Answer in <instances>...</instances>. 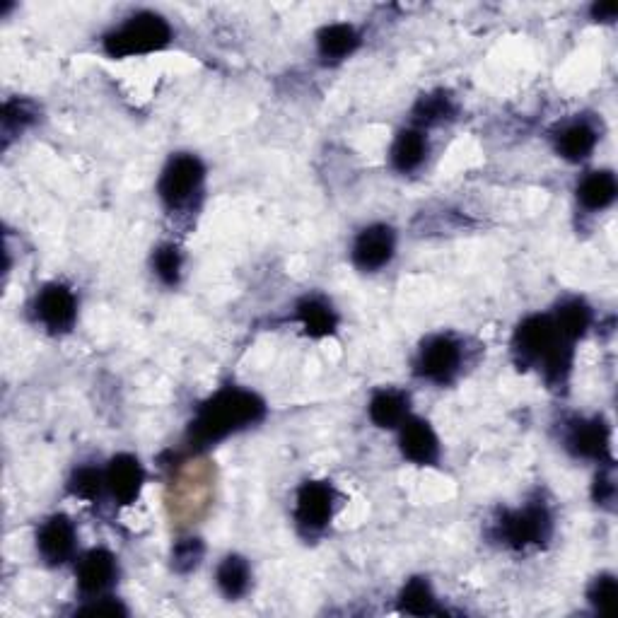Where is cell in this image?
I'll return each mask as SVG.
<instances>
[{
	"mask_svg": "<svg viewBox=\"0 0 618 618\" xmlns=\"http://www.w3.org/2000/svg\"><path fill=\"white\" fill-rule=\"evenodd\" d=\"M512 348L522 365H541L548 382H563L573 363V341L558 331L553 317L544 314H534L517 326Z\"/></svg>",
	"mask_w": 618,
	"mask_h": 618,
	"instance_id": "obj_2",
	"label": "cell"
},
{
	"mask_svg": "<svg viewBox=\"0 0 618 618\" xmlns=\"http://www.w3.org/2000/svg\"><path fill=\"white\" fill-rule=\"evenodd\" d=\"M618 13V5L616 3H594L592 5V17L594 20H602V22H614Z\"/></svg>",
	"mask_w": 618,
	"mask_h": 618,
	"instance_id": "obj_32",
	"label": "cell"
},
{
	"mask_svg": "<svg viewBox=\"0 0 618 618\" xmlns=\"http://www.w3.org/2000/svg\"><path fill=\"white\" fill-rule=\"evenodd\" d=\"M78 614L87 616H126V606L116 599H97V602L83 606Z\"/></svg>",
	"mask_w": 618,
	"mask_h": 618,
	"instance_id": "obj_30",
	"label": "cell"
},
{
	"mask_svg": "<svg viewBox=\"0 0 618 618\" xmlns=\"http://www.w3.org/2000/svg\"><path fill=\"white\" fill-rule=\"evenodd\" d=\"M104 483H107V478H102L95 466H83V469H78L73 474L71 483H68V491H71L75 498L95 503V500H99V495H102Z\"/></svg>",
	"mask_w": 618,
	"mask_h": 618,
	"instance_id": "obj_24",
	"label": "cell"
},
{
	"mask_svg": "<svg viewBox=\"0 0 618 618\" xmlns=\"http://www.w3.org/2000/svg\"><path fill=\"white\" fill-rule=\"evenodd\" d=\"M553 322H556L558 331L568 338V341H577L580 336H585V331L592 324V309L585 305L582 300H568L553 314Z\"/></svg>",
	"mask_w": 618,
	"mask_h": 618,
	"instance_id": "obj_21",
	"label": "cell"
},
{
	"mask_svg": "<svg viewBox=\"0 0 618 618\" xmlns=\"http://www.w3.org/2000/svg\"><path fill=\"white\" fill-rule=\"evenodd\" d=\"M266 406L259 396L247 389L227 387L198 408L189 428V445L194 450H206L215 442L225 440L237 430L249 428L264 418Z\"/></svg>",
	"mask_w": 618,
	"mask_h": 618,
	"instance_id": "obj_1",
	"label": "cell"
},
{
	"mask_svg": "<svg viewBox=\"0 0 618 618\" xmlns=\"http://www.w3.org/2000/svg\"><path fill=\"white\" fill-rule=\"evenodd\" d=\"M153 268L165 285H177L179 276H182V254H179L177 247L172 244H165L160 247L153 256Z\"/></svg>",
	"mask_w": 618,
	"mask_h": 618,
	"instance_id": "obj_25",
	"label": "cell"
},
{
	"mask_svg": "<svg viewBox=\"0 0 618 618\" xmlns=\"http://www.w3.org/2000/svg\"><path fill=\"white\" fill-rule=\"evenodd\" d=\"M597 131L587 121H573L563 128L556 136V150L561 153L565 160L580 162L587 160L592 155L594 145H597Z\"/></svg>",
	"mask_w": 618,
	"mask_h": 618,
	"instance_id": "obj_15",
	"label": "cell"
},
{
	"mask_svg": "<svg viewBox=\"0 0 618 618\" xmlns=\"http://www.w3.org/2000/svg\"><path fill=\"white\" fill-rule=\"evenodd\" d=\"M116 580V558L104 548H92L78 563V585L87 597H99Z\"/></svg>",
	"mask_w": 618,
	"mask_h": 618,
	"instance_id": "obj_12",
	"label": "cell"
},
{
	"mask_svg": "<svg viewBox=\"0 0 618 618\" xmlns=\"http://www.w3.org/2000/svg\"><path fill=\"white\" fill-rule=\"evenodd\" d=\"M401 452L413 464H433L440 454V445H437V435L430 428V423L421 421V418H406L401 423Z\"/></svg>",
	"mask_w": 618,
	"mask_h": 618,
	"instance_id": "obj_14",
	"label": "cell"
},
{
	"mask_svg": "<svg viewBox=\"0 0 618 618\" xmlns=\"http://www.w3.org/2000/svg\"><path fill=\"white\" fill-rule=\"evenodd\" d=\"M319 54L326 61H341L360 46V34L351 25H329L317 34Z\"/></svg>",
	"mask_w": 618,
	"mask_h": 618,
	"instance_id": "obj_18",
	"label": "cell"
},
{
	"mask_svg": "<svg viewBox=\"0 0 618 618\" xmlns=\"http://www.w3.org/2000/svg\"><path fill=\"white\" fill-rule=\"evenodd\" d=\"M565 442H568V450L575 457L594 459V462H611V433L604 418L573 423Z\"/></svg>",
	"mask_w": 618,
	"mask_h": 618,
	"instance_id": "obj_8",
	"label": "cell"
},
{
	"mask_svg": "<svg viewBox=\"0 0 618 618\" xmlns=\"http://www.w3.org/2000/svg\"><path fill=\"white\" fill-rule=\"evenodd\" d=\"M408 416V396L396 389H382L372 396L370 418L377 428H396Z\"/></svg>",
	"mask_w": 618,
	"mask_h": 618,
	"instance_id": "obj_16",
	"label": "cell"
},
{
	"mask_svg": "<svg viewBox=\"0 0 618 618\" xmlns=\"http://www.w3.org/2000/svg\"><path fill=\"white\" fill-rule=\"evenodd\" d=\"M34 109L29 102H22V99H13V102H8L3 107V131L5 136H10V133L20 131V128H25L27 124H32L34 121Z\"/></svg>",
	"mask_w": 618,
	"mask_h": 618,
	"instance_id": "obj_28",
	"label": "cell"
},
{
	"mask_svg": "<svg viewBox=\"0 0 618 618\" xmlns=\"http://www.w3.org/2000/svg\"><path fill=\"white\" fill-rule=\"evenodd\" d=\"M75 314H78V305H75V295L66 285L51 283L39 293L37 297V317L42 319V324L54 334L68 331L75 322Z\"/></svg>",
	"mask_w": 618,
	"mask_h": 618,
	"instance_id": "obj_9",
	"label": "cell"
},
{
	"mask_svg": "<svg viewBox=\"0 0 618 618\" xmlns=\"http://www.w3.org/2000/svg\"><path fill=\"white\" fill-rule=\"evenodd\" d=\"M462 365V348L452 336H433L423 343L418 353V375L425 380L445 384L457 375Z\"/></svg>",
	"mask_w": 618,
	"mask_h": 618,
	"instance_id": "obj_6",
	"label": "cell"
},
{
	"mask_svg": "<svg viewBox=\"0 0 618 618\" xmlns=\"http://www.w3.org/2000/svg\"><path fill=\"white\" fill-rule=\"evenodd\" d=\"M203 558L201 539H182L172 551V565L179 573H189L194 570Z\"/></svg>",
	"mask_w": 618,
	"mask_h": 618,
	"instance_id": "obj_29",
	"label": "cell"
},
{
	"mask_svg": "<svg viewBox=\"0 0 618 618\" xmlns=\"http://www.w3.org/2000/svg\"><path fill=\"white\" fill-rule=\"evenodd\" d=\"M334 515V491L322 481H309L297 493V524L302 532L317 534L322 532Z\"/></svg>",
	"mask_w": 618,
	"mask_h": 618,
	"instance_id": "obj_7",
	"label": "cell"
},
{
	"mask_svg": "<svg viewBox=\"0 0 618 618\" xmlns=\"http://www.w3.org/2000/svg\"><path fill=\"white\" fill-rule=\"evenodd\" d=\"M425 153H428V141H425L423 133L416 131V128H406L396 136L392 145V165L404 174L413 172V169L421 167Z\"/></svg>",
	"mask_w": 618,
	"mask_h": 618,
	"instance_id": "obj_19",
	"label": "cell"
},
{
	"mask_svg": "<svg viewBox=\"0 0 618 618\" xmlns=\"http://www.w3.org/2000/svg\"><path fill=\"white\" fill-rule=\"evenodd\" d=\"M297 319H300V324L305 326V331L312 338L331 336L338 324L334 309L326 305L324 300H319V297H307V300H302L300 305H297Z\"/></svg>",
	"mask_w": 618,
	"mask_h": 618,
	"instance_id": "obj_20",
	"label": "cell"
},
{
	"mask_svg": "<svg viewBox=\"0 0 618 618\" xmlns=\"http://www.w3.org/2000/svg\"><path fill=\"white\" fill-rule=\"evenodd\" d=\"M104 478H107V486L116 503L131 505L136 503L138 493H141L145 474L141 462H138L133 454H119V457H114L112 462H109L107 476Z\"/></svg>",
	"mask_w": 618,
	"mask_h": 618,
	"instance_id": "obj_11",
	"label": "cell"
},
{
	"mask_svg": "<svg viewBox=\"0 0 618 618\" xmlns=\"http://www.w3.org/2000/svg\"><path fill=\"white\" fill-rule=\"evenodd\" d=\"M616 594H618L616 577L614 575H599L590 587V602H592L594 609L599 611V614H609V611L614 609Z\"/></svg>",
	"mask_w": 618,
	"mask_h": 618,
	"instance_id": "obj_27",
	"label": "cell"
},
{
	"mask_svg": "<svg viewBox=\"0 0 618 618\" xmlns=\"http://www.w3.org/2000/svg\"><path fill=\"white\" fill-rule=\"evenodd\" d=\"M399 606H401V611H406V614H413V616L442 614L435 604L433 590H430V585L423 580V577H413V580L408 582L399 597Z\"/></svg>",
	"mask_w": 618,
	"mask_h": 618,
	"instance_id": "obj_23",
	"label": "cell"
},
{
	"mask_svg": "<svg viewBox=\"0 0 618 618\" xmlns=\"http://www.w3.org/2000/svg\"><path fill=\"white\" fill-rule=\"evenodd\" d=\"M452 112H454V107H452L450 97L437 92V95L423 97L421 102L416 104V112L413 114H416L418 124L430 126V124H437V121H445L447 116H452Z\"/></svg>",
	"mask_w": 618,
	"mask_h": 618,
	"instance_id": "obj_26",
	"label": "cell"
},
{
	"mask_svg": "<svg viewBox=\"0 0 618 618\" xmlns=\"http://www.w3.org/2000/svg\"><path fill=\"white\" fill-rule=\"evenodd\" d=\"M169 39H172V29H169L165 17L138 13L104 37V51L112 58L153 54V51L165 49Z\"/></svg>",
	"mask_w": 618,
	"mask_h": 618,
	"instance_id": "obj_3",
	"label": "cell"
},
{
	"mask_svg": "<svg viewBox=\"0 0 618 618\" xmlns=\"http://www.w3.org/2000/svg\"><path fill=\"white\" fill-rule=\"evenodd\" d=\"M206 169L196 155H177L169 160L160 177V196L169 208H182L201 189Z\"/></svg>",
	"mask_w": 618,
	"mask_h": 618,
	"instance_id": "obj_4",
	"label": "cell"
},
{
	"mask_svg": "<svg viewBox=\"0 0 618 618\" xmlns=\"http://www.w3.org/2000/svg\"><path fill=\"white\" fill-rule=\"evenodd\" d=\"M249 565L242 556H227L218 568V587L227 599L244 597L249 590Z\"/></svg>",
	"mask_w": 618,
	"mask_h": 618,
	"instance_id": "obj_22",
	"label": "cell"
},
{
	"mask_svg": "<svg viewBox=\"0 0 618 618\" xmlns=\"http://www.w3.org/2000/svg\"><path fill=\"white\" fill-rule=\"evenodd\" d=\"M500 534L512 548L539 546L551 536V515L544 505H529L524 510L507 512L500 520Z\"/></svg>",
	"mask_w": 618,
	"mask_h": 618,
	"instance_id": "obj_5",
	"label": "cell"
},
{
	"mask_svg": "<svg viewBox=\"0 0 618 618\" xmlns=\"http://www.w3.org/2000/svg\"><path fill=\"white\" fill-rule=\"evenodd\" d=\"M614 481H611V476L599 474L597 481H594V500H597L599 505H611L614 503Z\"/></svg>",
	"mask_w": 618,
	"mask_h": 618,
	"instance_id": "obj_31",
	"label": "cell"
},
{
	"mask_svg": "<svg viewBox=\"0 0 618 618\" xmlns=\"http://www.w3.org/2000/svg\"><path fill=\"white\" fill-rule=\"evenodd\" d=\"M37 546L46 563L61 565L63 561H68L75 548L73 522L66 515H54L51 520H46L39 529Z\"/></svg>",
	"mask_w": 618,
	"mask_h": 618,
	"instance_id": "obj_13",
	"label": "cell"
},
{
	"mask_svg": "<svg viewBox=\"0 0 618 618\" xmlns=\"http://www.w3.org/2000/svg\"><path fill=\"white\" fill-rule=\"evenodd\" d=\"M394 256V232L387 225H370L353 244V264L363 271H377Z\"/></svg>",
	"mask_w": 618,
	"mask_h": 618,
	"instance_id": "obj_10",
	"label": "cell"
},
{
	"mask_svg": "<svg viewBox=\"0 0 618 618\" xmlns=\"http://www.w3.org/2000/svg\"><path fill=\"white\" fill-rule=\"evenodd\" d=\"M616 179L611 172H592L577 186V198L587 211H604L616 198Z\"/></svg>",
	"mask_w": 618,
	"mask_h": 618,
	"instance_id": "obj_17",
	"label": "cell"
}]
</instances>
